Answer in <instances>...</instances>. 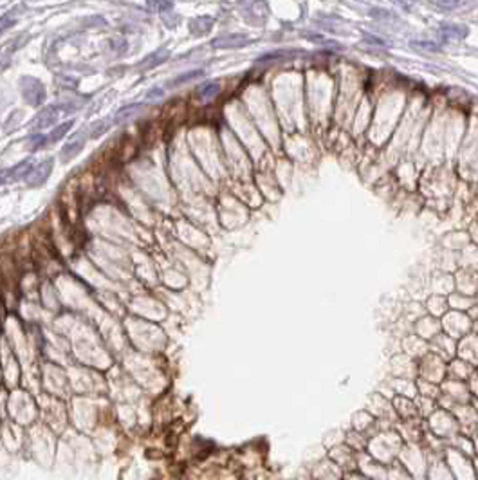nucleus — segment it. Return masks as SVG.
<instances>
[{"instance_id":"f257e3e1","label":"nucleus","mask_w":478,"mask_h":480,"mask_svg":"<svg viewBox=\"0 0 478 480\" xmlns=\"http://www.w3.org/2000/svg\"><path fill=\"white\" fill-rule=\"evenodd\" d=\"M20 94H22V99L29 107H40L42 103L47 98V92H45L44 83L40 82L34 76H22L20 78Z\"/></svg>"},{"instance_id":"f03ea898","label":"nucleus","mask_w":478,"mask_h":480,"mask_svg":"<svg viewBox=\"0 0 478 480\" xmlns=\"http://www.w3.org/2000/svg\"><path fill=\"white\" fill-rule=\"evenodd\" d=\"M71 109V105H64V103H54V105H47L45 109H42V112L36 116L33 123L34 130H42V128H49L56 123L58 117L64 116L67 110Z\"/></svg>"},{"instance_id":"7ed1b4c3","label":"nucleus","mask_w":478,"mask_h":480,"mask_svg":"<svg viewBox=\"0 0 478 480\" xmlns=\"http://www.w3.org/2000/svg\"><path fill=\"white\" fill-rule=\"evenodd\" d=\"M52 165H54V159L47 157V159H44L42 163H38L36 166H33V170L29 172V175L26 177L27 186H31V188L42 186V184H44L45 181L49 179V175H51Z\"/></svg>"},{"instance_id":"20e7f679","label":"nucleus","mask_w":478,"mask_h":480,"mask_svg":"<svg viewBox=\"0 0 478 480\" xmlns=\"http://www.w3.org/2000/svg\"><path fill=\"white\" fill-rule=\"evenodd\" d=\"M33 159H26V161L18 163L13 168L0 170V184H8V183H16L20 179H26L29 175V172L33 170Z\"/></svg>"},{"instance_id":"39448f33","label":"nucleus","mask_w":478,"mask_h":480,"mask_svg":"<svg viewBox=\"0 0 478 480\" xmlns=\"http://www.w3.org/2000/svg\"><path fill=\"white\" fill-rule=\"evenodd\" d=\"M85 141H87V134H85V132H78V134H76L74 137H72L71 141H69L67 145L62 148V152H60L62 163L72 161V159H74L76 155H78L79 152L85 148Z\"/></svg>"},{"instance_id":"423d86ee","label":"nucleus","mask_w":478,"mask_h":480,"mask_svg":"<svg viewBox=\"0 0 478 480\" xmlns=\"http://www.w3.org/2000/svg\"><path fill=\"white\" fill-rule=\"evenodd\" d=\"M170 53L168 49H157L153 51V53H150L148 56H145L141 62L137 64V69H141V71H148V69H155L157 65L165 64L166 60H168Z\"/></svg>"},{"instance_id":"0eeeda50","label":"nucleus","mask_w":478,"mask_h":480,"mask_svg":"<svg viewBox=\"0 0 478 480\" xmlns=\"http://www.w3.org/2000/svg\"><path fill=\"white\" fill-rule=\"evenodd\" d=\"M141 110H143V105H141V103H132V105L123 107V109H120L116 114H114L112 123H114V125L123 123V121H127V119H130V117H134L135 114L141 112Z\"/></svg>"},{"instance_id":"6e6552de","label":"nucleus","mask_w":478,"mask_h":480,"mask_svg":"<svg viewBox=\"0 0 478 480\" xmlns=\"http://www.w3.org/2000/svg\"><path fill=\"white\" fill-rule=\"evenodd\" d=\"M72 127H74V119H69V121H65V123L58 125V127H56V128H52L51 134L47 135V141H49V143L60 141V139L64 137V135L67 134V132L71 130Z\"/></svg>"},{"instance_id":"1a4fd4ad","label":"nucleus","mask_w":478,"mask_h":480,"mask_svg":"<svg viewBox=\"0 0 478 480\" xmlns=\"http://www.w3.org/2000/svg\"><path fill=\"white\" fill-rule=\"evenodd\" d=\"M211 24H213V20L208 18V16H201V18L191 20V24H190L191 33H193V34H204V33H208V31L211 29Z\"/></svg>"},{"instance_id":"9d476101","label":"nucleus","mask_w":478,"mask_h":480,"mask_svg":"<svg viewBox=\"0 0 478 480\" xmlns=\"http://www.w3.org/2000/svg\"><path fill=\"white\" fill-rule=\"evenodd\" d=\"M201 74H202V71H197V69H195V71H190V72H183V74H179L173 79H170L168 87H179V85H183V83H188V82H191V79L198 78Z\"/></svg>"},{"instance_id":"9b49d317","label":"nucleus","mask_w":478,"mask_h":480,"mask_svg":"<svg viewBox=\"0 0 478 480\" xmlns=\"http://www.w3.org/2000/svg\"><path fill=\"white\" fill-rule=\"evenodd\" d=\"M221 90V87H218V83H202L201 87H198V90H197V94H198V98L201 99H208V98H211V96H215V94Z\"/></svg>"},{"instance_id":"f8f14e48","label":"nucleus","mask_w":478,"mask_h":480,"mask_svg":"<svg viewBox=\"0 0 478 480\" xmlns=\"http://www.w3.org/2000/svg\"><path fill=\"white\" fill-rule=\"evenodd\" d=\"M244 36H226V38H217L213 42V47H233V45H242Z\"/></svg>"},{"instance_id":"ddd939ff","label":"nucleus","mask_w":478,"mask_h":480,"mask_svg":"<svg viewBox=\"0 0 478 480\" xmlns=\"http://www.w3.org/2000/svg\"><path fill=\"white\" fill-rule=\"evenodd\" d=\"M107 127H109V123H107V121H97V123H94L92 127H90L89 137H92V139L99 137V135L103 134L105 130H107Z\"/></svg>"},{"instance_id":"4468645a","label":"nucleus","mask_w":478,"mask_h":480,"mask_svg":"<svg viewBox=\"0 0 478 480\" xmlns=\"http://www.w3.org/2000/svg\"><path fill=\"white\" fill-rule=\"evenodd\" d=\"M15 16H13V11H8L6 15L0 16V33H4L6 29H9V27H13V24H15Z\"/></svg>"},{"instance_id":"2eb2a0df","label":"nucleus","mask_w":478,"mask_h":480,"mask_svg":"<svg viewBox=\"0 0 478 480\" xmlns=\"http://www.w3.org/2000/svg\"><path fill=\"white\" fill-rule=\"evenodd\" d=\"M33 145H31V150H38V148H42L45 145V141H47V135H44V134H36L34 137H31L29 139Z\"/></svg>"},{"instance_id":"dca6fc26","label":"nucleus","mask_w":478,"mask_h":480,"mask_svg":"<svg viewBox=\"0 0 478 480\" xmlns=\"http://www.w3.org/2000/svg\"><path fill=\"white\" fill-rule=\"evenodd\" d=\"M161 98L163 96V90H159V89H153V90H150L148 94H146V99H152V98Z\"/></svg>"}]
</instances>
